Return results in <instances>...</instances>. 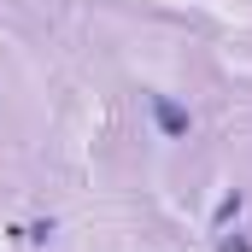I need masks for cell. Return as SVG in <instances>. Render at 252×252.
I'll return each mask as SVG.
<instances>
[{
    "label": "cell",
    "instance_id": "1",
    "mask_svg": "<svg viewBox=\"0 0 252 252\" xmlns=\"http://www.w3.org/2000/svg\"><path fill=\"white\" fill-rule=\"evenodd\" d=\"M153 112H158V129H164V135H188V112H182L176 100H164V94H158V100H153Z\"/></svg>",
    "mask_w": 252,
    "mask_h": 252
}]
</instances>
